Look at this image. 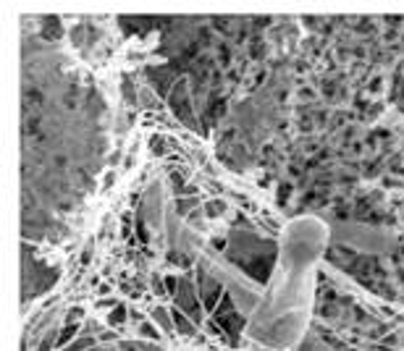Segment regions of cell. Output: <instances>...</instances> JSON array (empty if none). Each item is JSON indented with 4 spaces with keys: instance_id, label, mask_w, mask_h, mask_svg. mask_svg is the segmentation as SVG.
I'll return each instance as SVG.
<instances>
[{
    "instance_id": "obj_1",
    "label": "cell",
    "mask_w": 404,
    "mask_h": 351,
    "mask_svg": "<svg viewBox=\"0 0 404 351\" xmlns=\"http://www.w3.org/2000/svg\"><path fill=\"white\" fill-rule=\"evenodd\" d=\"M326 244L328 228L318 218H300L284 231L271 286L249 320V341L265 349H287L297 343L310 314L315 262Z\"/></svg>"
},
{
    "instance_id": "obj_2",
    "label": "cell",
    "mask_w": 404,
    "mask_h": 351,
    "mask_svg": "<svg viewBox=\"0 0 404 351\" xmlns=\"http://www.w3.org/2000/svg\"><path fill=\"white\" fill-rule=\"evenodd\" d=\"M341 241H344V247L370 252V254H386V252H392L396 247L394 236L389 231L373 228L367 223H344V225H339L334 244H341Z\"/></svg>"
}]
</instances>
